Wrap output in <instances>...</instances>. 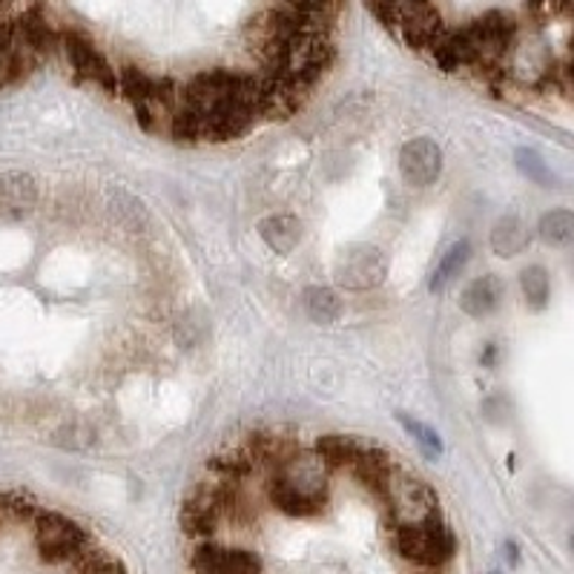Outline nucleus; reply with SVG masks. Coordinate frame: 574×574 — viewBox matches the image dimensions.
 Masks as SVG:
<instances>
[{"instance_id":"nucleus-1","label":"nucleus","mask_w":574,"mask_h":574,"mask_svg":"<svg viewBox=\"0 0 574 574\" xmlns=\"http://www.w3.org/2000/svg\"><path fill=\"white\" fill-rule=\"evenodd\" d=\"M330 474L316 448H296L264 477V500L290 520H316L330 506Z\"/></svg>"},{"instance_id":"nucleus-2","label":"nucleus","mask_w":574,"mask_h":574,"mask_svg":"<svg viewBox=\"0 0 574 574\" xmlns=\"http://www.w3.org/2000/svg\"><path fill=\"white\" fill-rule=\"evenodd\" d=\"M311 29H327V26L313 24L311 17L287 3L271 7L245 24V47L255 64L262 66V75H279L285 72L294 49L299 47V40Z\"/></svg>"},{"instance_id":"nucleus-3","label":"nucleus","mask_w":574,"mask_h":574,"mask_svg":"<svg viewBox=\"0 0 574 574\" xmlns=\"http://www.w3.org/2000/svg\"><path fill=\"white\" fill-rule=\"evenodd\" d=\"M365 3L388 33L416 52H428L448 29L434 0H365Z\"/></svg>"},{"instance_id":"nucleus-4","label":"nucleus","mask_w":574,"mask_h":574,"mask_svg":"<svg viewBox=\"0 0 574 574\" xmlns=\"http://www.w3.org/2000/svg\"><path fill=\"white\" fill-rule=\"evenodd\" d=\"M394 549L405 563L423 572L446 569L457 554V535L442 517L394 526Z\"/></svg>"},{"instance_id":"nucleus-5","label":"nucleus","mask_w":574,"mask_h":574,"mask_svg":"<svg viewBox=\"0 0 574 574\" xmlns=\"http://www.w3.org/2000/svg\"><path fill=\"white\" fill-rule=\"evenodd\" d=\"M33 526L35 549L49 566H75V560L84 558L96 546L87 528L58 511H38Z\"/></svg>"},{"instance_id":"nucleus-6","label":"nucleus","mask_w":574,"mask_h":574,"mask_svg":"<svg viewBox=\"0 0 574 574\" xmlns=\"http://www.w3.org/2000/svg\"><path fill=\"white\" fill-rule=\"evenodd\" d=\"M385 517L394 526H405V523H423L430 517H442L439 509L437 491L425 483V479L414 477L402 469H394L385 495L379 497Z\"/></svg>"},{"instance_id":"nucleus-7","label":"nucleus","mask_w":574,"mask_h":574,"mask_svg":"<svg viewBox=\"0 0 574 574\" xmlns=\"http://www.w3.org/2000/svg\"><path fill=\"white\" fill-rule=\"evenodd\" d=\"M61 52L72 66L75 78L104 92H118V66H112L110 58L98 49V43L84 29H61Z\"/></svg>"},{"instance_id":"nucleus-8","label":"nucleus","mask_w":574,"mask_h":574,"mask_svg":"<svg viewBox=\"0 0 574 574\" xmlns=\"http://www.w3.org/2000/svg\"><path fill=\"white\" fill-rule=\"evenodd\" d=\"M190 574H264V563L245 546L201 540L190 551Z\"/></svg>"},{"instance_id":"nucleus-9","label":"nucleus","mask_w":574,"mask_h":574,"mask_svg":"<svg viewBox=\"0 0 574 574\" xmlns=\"http://www.w3.org/2000/svg\"><path fill=\"white\" fill-rule=\"evenodd\" d=\"M399 170L411 187H428L442 173V152L430 138H414L399 152Z\"/></svg>"},{"instance_id":"nucleus-10","label":"nucleus","mask_w":574,"mask_h":574,"mask_svg":"<svg viewBox=\"0 0 574 574\" xmlns=\"http://www.w3.org/2000/svg\"><path fill=\"white\" fill-rule=\"evenodd\" d=\"M245 448H248L250 457H253L259 474L267 477L276 465H282L287 457L294 454L296 448H299V442H296L294 434L285 428H259L250 430L248 439H245Z\"/></svg>"},{"instance_id":"nucleus-11","label":"nucleus","mask_w":574,"mask_h":574,"mask_svg":"<svg viewBox=\"0 0 574 574\" xmlns=\"http://www.w3.org/2000/svg\"><path fill=\"white\" fill-rule=\"evenodd\" d=\"M385 276V255L383 250L376 248H353L345 253V259L339 262V282L345 287H365L379 285Z\"/></svg>"},{"instance_id":"nucleus-12","label":"nucleus","mask_w":574,"mask_h":574,"mask_svg":"<svg viewBox=\"0 0 574 574\" xmlns=\"http://www.w3.org/2000/svg\"><path fill=\"white\" fill-rule=\"evenodd\" d=\"M374 442H367L362 437H351V434H325L316 439V451L325 457V463L334 471H348L351 474L353 465L362 460L367 448Z\"/></svg>"},{"instance_id":"nucleus-13","label":"nucleus","mask_w":574,"mask_h":574,"mask_svg":"<svg viewBox=\"0 0 574 574\" xmlns=\"http://www.w3.org/2000/svg\"><path fill=\"white\" fill-rule=\"evenodd\" d=\"M502 290H506V285L497 279L495 273L477 276V279L469 282L463 294H460V308H463L469 316H474V320H483V316H488V313H495L497 308H500Z\"/></svg>"},{"instance_id":"nucleus-14","label":"nucleus","mask_w":574,"mask_h":574,"mask_svg":"<svg viewBox=\"0 0 574 574\" xmlns=\"http://www.w3.org/2000/svg\"><path fill=\"white\" fill-rule=\"evenodd\" d=\"M38 204V184L26 173L0 176V215H24Z\"/></svg>"},{"instance_id":"nucleus-15","label":"nucleus","mask_w":574,"mask_h":574,"mask_svg":"<svg viewBox=\"0 0 574 574\" xmlns=\"http://www.w3.org/2000/svg\"><path fill=\"white\" fill-rule=\"evenodd\" d=\"M528 245H532V230L520 215H502L491 230V250L502 259L520 255Z\"/></svg>"},{"instance_id":"nucleus-16","label":"nucleus","mask_w":574,"mask_h":574,"mask_svg":"<svg viewBox=\"0 0 574 574\" xmlns=\"http://www.w3.org/2000/svg\"><path fill=\"white\" fill-rule=\"evenodd\" d=\"M537 236L549 248H574V210L554 208L546 210L537 222Z\"/></svg>"},{"instance_id":"nucleus-17","label":"nucleus","mask_w":574,"mask_h":574,"mask_svg":"<svg viewBox=\"0 0 574 574\" xmlns=\"http://www.w3.org/2000/svg\"><path fill=\"white\" fill-rule=\"evenodd\" d=\"M520 294L526 299L528 311L542 313L551 302V273L542 264H526L520 271Z\"/></svg>"},{"instance_id":"nucleus-18","label":"nucleus","mask_w":574,"mask_h":574,"mask_svg":"<svg viewBox=\"0 0 574 574\" xmlns=\"http://www.w3.org/2000/svg\"><path fill=\"white\" fill-rule=\"evenodd\" d=\"M259 233L276 253H290L302 239V224L296 215H271V219H264Z\"/></svg>"},{"instance_id":"nucleus-19","label":"nucleus","mask_w":574,"mask_h":574,"mask_svg":"<svg viewBox=\"0 0 574 574\" xmlns=\"http://www.w3.org/2000/svg\"><path fill=\"white\" fill-rule=\"evenodd\" d=\"M471 253H474V248H471L469 239L454 241V245L442 253V259H439V264L434 267V273H430V290L437 294V290H442L446 285H451V282L463 273L465 264H469Z\"/></svg>"},{"instance_id":"nucleus-20","label":"nucleus","mask_w":574,"mask_h":574,"mask_svg":"<svg viewBox=\"0 0 574 574\" xmlns=\"http://www.w3.org/2000/svg\"><path fill=\"white\" fill-rule=\"evenodd\" d=\"M304 308L311 313V320L316 322H330L342 313L339 296H336L334 290H327V287H311V290L304 294Z\"/></svg>"},{"instance_id":"nucleus-21","label":"nucleus","mask_w":574,"mask_h":574,"mask_svg":"<svg viewBox=\"0 0 574 574\" xmlns=\"http://www.w3.org/2000/svg\"><path fill=\"white\" fill-rule=\"evenodd\" d=\"M75 574H127V569L110 551L92 546L84 558L75 560Z\"/></svg>"},{"instance_id":"nucleus-22","label":"nucleus","mask_w":574,"mask_h":574,"mask_svg":"<svg viewBox=\"0 0 574 574\" xmlns=\"http://www.w3.org/2000/svg\"><path fill=\"white\" fill-rule=\"evenodd\" d=\"M514 164H517V170L528 178V182L540 184V187H554V173H551L549 164L542 161L540 152L517 150V155H514Z\"/></svg>"},{"instance_id":"nucleus-23","label":"nucleus","mask_w":574,"mask_h":574,"mask_svg":"<svg viewBox=\"0 0 574 574\" xmlns=\"http://www.w3.org/2000/svg\"><path fill=\"white\" fill-rule=\"evenodd\" d=\"M399 423L405 425L408 434L420 442V451H425L428 460H437V457L442 454V439L437 437V430L428 428V425L420 423V420H414V416L408 414H399Z\"/></svg>"},{"instance_id":"nucleus-24","label":"nucleus","mask_w":574,"mask_h":574,"mask_svg":"<svg viewBox=\"0 0 574 574\" xmlns=\"http://www.w3.org/2000/svg\"><path fill=\"white\" fill-rule=\"evenodd\" d=\"M526 12L535 24H549L574 12V0H526Z\"/></svg>"},{"instance_id":"nucleus-25","label":"nucleus","mask_w":574,"mask_h":574,"mask_svg":"<svg viewBox=\"0 0 574 574\" xmlns=\"http://www.w3.org/2000/svg\"><path fill=\"white\" fill-rule=\"evenodd\" d=\"M287 7L299 9L302 15H308L313 24L327 26L330 24V12H334V0H285Z\"/></svg>"},{"instance_id":"nucleus-26","label":"nucleus","mask_w":574,"mask_h":574,"mask_svg":"<svg viewBox=\"0 0 574 574\" xmlns=\"http://www.w3.org/2000/svg\"><path fill=\"white\" fill-rule=\"evenodd\" d=\"M497 362H500V345H497V342L483 345V351H479V365H483V367H497Z\"/></svg>"},{"instance_id":"nucleus-27","label":"nucleus","mask_w":574,"mask_h":574,"mask_svg":"<svg viewBox=\"0 0 574 574\" xmlns=\"http://www.w3.org/2000/svg\"><path fill=\"white\" fill-rule=\"evenodd\" d=\"M15 21V17H12ZM12 21H0V55H3V47H7L9 35H12Z\"/></svg>"},{"instance_id":"nucleus-28","label":"nucleus","mask_w":574,"mask_h":574,"mask_svg":"<svg viewBox=\"0 0 574 574\" xmlns=\"http://www.w3.org/2000/svg\"><path fill=\"white\" fill-rule=\"evenodd\" d=\"M9 520H12V514H9V506H7V495L0 497V528L7 526Z\"/></svg>"},{"instance_id":"nucleus-29","label":"nucleus","mask_w":574,"mask_h":574,"mask_svg":"<svg viewBox=\"0 0 574 574\" xmlns=\"http://www.w3.org/2000/svg\"><path fill=\"white\" fill-rule=\"evenodd\" d=\"M506 558L511 560V563H517V546H514V542H506Z\"/></svg>"},{"instance_id":"nucleus-30","label":"nucleus","mask_w":574,"mask_h":574,"mask_svg":"<svg viewBox=\"0 0 574 574\" xmlns=\"http://www.w3.org/2000/svg\"><path fill=\"white\" fill-rule=\"evenodd\" d=\"M569 558H572V563H574V532H572V537H569Z\"/></svg>"},{"instance_id":"nucleus-31","label":"nucleus","mask_w":574,"mask_h":574,"mask_svg":"<svg viewBox=\"0 0 574 574\" xmlns=\"http://www.w3.org/2000/svg\"><path fill=\"white\" fill-rule=\"evenodd\" d=\"M572 276H574V259H572Z\"/></svg>"},{"instance_id":"nucleus-32","label":"nucleus","mask_w":574,"mask_h":574,"mask_svg":"<svg viewBox=\"0 0 574 574\" xmlns=\"http://www.w3.org/2000/svg\"><path fill=\"white\" fill-rule=\"evenodd\" d=\"M488 574H500V572H488Z\"/></svg>"},{"instance_id":"nucleus-33","label":"nucleus","mask_w":574,"mask_h":574,"mask_svg":"<svg viewBox=\"0 0 574 574\" xmlns=\"http://www.w3.org/2000/svg\"><path fill=\"white\" fill-rule=\"evenodd\" d=\"M572 47H574V38H572Z\"/></svg>"}]
</instances>
